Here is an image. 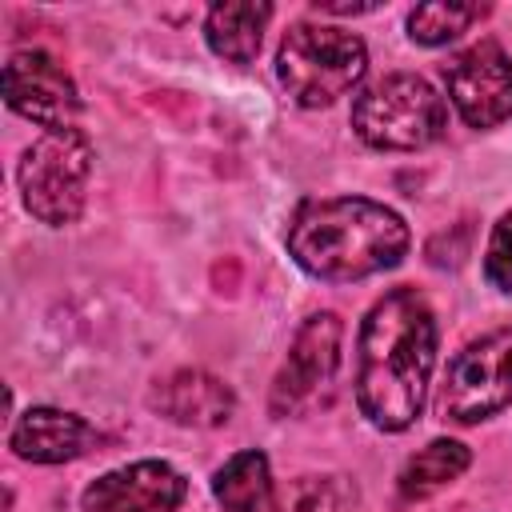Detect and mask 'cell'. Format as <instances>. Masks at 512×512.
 I'll use <instances>...</instances> for the list:
<instances>
[{
    "label": "cell",
    "instance_id": "6da1fadb",
    "mask_svg": "<svg viewBox=\"0 0 512 512\" xmlns=\"http://www.w3.org/2000/svg\"><path fill=\"white\" fill-rule=\"evenodd\" d=\"M436 364V316L416 288H392L372 304L360 328V360H356V404L360 412L384 428H408L428 392V376Z\"/></svg>",
    "mask_w": 512,
    "mask_h": 512
},
{
    "label": "cell",
    "instance_id": "7a4b0ae2",
    "mask_svg": "<svg viewBox=\"0 0 512 512\" xmlns=\"http://www.w3.org/2000/svg\"><path fill=\"white\" fill-rule=\"evenodd\" d=\"M288 252L320 280H364L400 264L408 252V224L364 196L304 200L288 224Z\"/></svg>",
    "mask_w": 512,
    "mask_h": 512
},
{
    "label": "cell",
    "instance_id": "3957f363",
    "mask_svg": "<svg viewBox=\"0 0 512 512\" xmlns=\"http://www.w3.org/2000/svg\"><path fill=\"white\" fill-rule=\"evenodd\" d=\"M368 68L364 40L332 24H296L280 40L276 72L288 96L304 108H324L352 92Z\"/></svg>",
    "mask_w": 512,
    "mask_h": 512
},
{
    "label": "cell",
    "instance_id": "277c9868",
    "mask_svg": "<svg viewBox=\"0 0 512 512\" xmlns=\"http://www.w3.org/2000/svg\"><path fill=\"white\" fill-rule=\"evenodd\" d=\"M352 128L372 148L412 152L440 140L448 128V108L424 76L392 72L352 100Z\"/></svg>",
    "mask_w": 512,
    "mask_h": 512
},
{
    "label": "cell",
    "instance_id": "5b68a950",
    "mask_svg": "<svg viewBox=\"0 0 512 512\" xmlns=\"http://www.w3.org/2000/svg\"><path fill=\"white\" fill-rule=\"evenodd\" d=\"M92 172V144L80 128L44 132L20 160V192L36 220L72 224L84 208V184Z\"/></svg>",
    "mask_w": 512,
    "mask_h": 512
},
{
    "label": "cell",
    "instance_id": "8992f818",
    "mask_svg": "<svg viewBox=\"0 0 512 512\" xmlns=\"http://www.w3.org/2000/svg\"><path fill=\"white\" fill-rule=\"evenodd\" d=\"M512 404V328L488 332L476 344H468L440 388V416L456 424H476L492 412Z\"/></svg>",
    "mask_w": 512,
    "mask_h": 512
},
{
    "label": "cell",
    "instance_id": "52a82bcc",
    "mask_svg": "<svg viewBox=\"0 0 512 512\" xmlns=\"http://www.w3.org/2000/svg\"><path fill=\"white\" fill-rule=\"evenodd\" d=\"M444 84L472 128H496L512 116V60L496 40H480L452 56L444 64Z\"/></svg>",
    "mask_w": 512,
    "mask_h": 512
},
{
    "label": "cell",
    "instance_id": "ba28073f",
    "mask_svg": "<svg viewBox=\"0 0 512 512\" xmlns=\"http://www.w3.org/2000/svg\"><path fill=\"white\" fill-rule=\"evenodd\" d=\"M340 368V320L332 312H316L300 324L284 368L276 372L272 384V412L276 416H292L300 412L308 400L320 396V388L332 384Z\"/></svg>",
    "mask_w": 512,
    "mask_h": 512
},
{
    "label": "cell",
    "instance_id": "9c48e42d",
    "mask_svg": "<svg viewBox=\"0 0 512 512\" xmlns=\"http://www.w3.org/2000/svg\"><path fill=\"white\" fill-rule=\"evenodd\" d=\"M4 100L12 112L28 116L32 124H40L44 132L56 128H76V84L64 72L60 60H52L48 52H16L4 64Z\"/></svg>",
    "mask_w": 512,
    "mask_h": 512
},
{
    "label": "cell",
    "instance_id": "30bf717a",
    "mask_svg": "<svg viewBox=\"0 0 512 512\" xmlns=\"http://www.w3.org/2000/svg\"><path fill=\"white\" fill-rule=\"evenodd\" d=\"M180 500L184 476L164 460H140L88 484L80 496V512H176Z\"/></svg>",
    "mask_w": 512,
    "mask_h": 512
},
{
    "label": "cell",
    "instance_id": "8fae6325",
    "mask_svg": "<svg viewBox=\"0 0 512 512\" xmlns=\"http://www.w3.org/2000/svg\"><path fill=\"white\" fill-rule=\"evenodd\" d=\"M96 428L72 412H60V408H28L16 428L8 432V444L20 460H32V464H64V460H76L84 456L92 444H96Z\"/></svg>",
    "mask_w": 512,
    "mask_h": 512
},
{
    "label": "cell",
    "instance_id": "7c38bea8",
    "mask_svg": "<svg viewBox=\"0 0 512 512\" xmlns=\"http://www.w3.org/2000/svg\"><path fill=\"white\" fill-rule=\"evenodd\" d=\"M152 408L160 416H168L172 424H188V428H216L232 416L236 396L224 380L200 372V368H180L172 376H164L152 388Z\"/></svg>",
    "mask_w": 512,
    "mask_h": 512
},
{
    "label": "cell",
    "instance_id": "4fadbf2b",
    "mask_svg": "<svg viewBox=\"0 0 512 512\" xmlns=\"http://www.w3.org/2000/svg\"><path fill=\"white\" fill-rule=\"evenodd\" d=\"M272 20V4H256V0H232V4H216L208 12L204 36L212 44L216 56L232 60V64H248L260 52L264 40V24Z\"/></svg>",
    "mask_w": 512,
    "mask_h": 512
},
{
    "label": "cell",
    "instance_id": "5bb4252c",
    "mask_svg": "<svg viewBox=\"0 0 512 512\" xmlns=\"http://www.w3.org/2000/svg\"><path fill=\"white\" fill-rule=\"evenodd\" d=\"M212 492L224 512H264L272 500V476H268V456L248 448L236 452L212 480Z\"/></svg>",
    "mask_w": 512,
    "mask_h": 512
},
{
    "label": "cell",
    "instance_id": "9a60e30c",
    "mask_svg": "<svg viewBox=\"0 0 512 512\" xmlns=\"http://www.w3.org/2000/svg\"><path fill=\"white\" fill-rule=\"evenodd\" d=\"M468 460H472V452L464 444H456V440H432L428 448H420L404 464V472H400V496L404 500H424V496L440 492L444 484H452L468 468Z\"/></svg>",
    "mask_w": 512,
    "mask_h": 512
},
{
    "label": "cell",
    "instance_id": "2e32d148",
    "mask_svg": "<svg viewBox=\"0 0 512 512\" xmlns=\"http://www.w3.org/2000/svg\"><path fill=\"white\" fill-rule=\"evenodd\" d=\"M484 12H488L484 4H416L408 16V32H412V40H420L428 48L448 44Z\"/></svg>",
    "mask_w": 512,
    "mask_h": 512
},
{
    "label": "cell",
    "instance_id": "e0dca14e",
    "mask_svg": "<svg viewBox=\"0 0 512 512\" xmlns=\"http://www.w3.org/2000/svg\"><path fill=\"white\" fill-rule=\"evenodd\" d=\"M356 484L344 476H300L288 492V512H348Z\"/></svg>",
    "mask_w": 512,
    "mask_h": 512
},
{
    "label": "cell",
    "instance_id": "ac0fdd59",
    "mask_svg": "<svg viewBox=\"0 0 512 512\" xmlns=\"http://www.w3.org/2000/svg\"><path fill=\"white\" fill-rule=\"evenodd\" d=\"M484 276L500 292H512V212L500 216V224L492 228V240L484 252Z\"/></svg>",
    "mask_w": 512,
    "mask_h": 512
}]
</instances>
